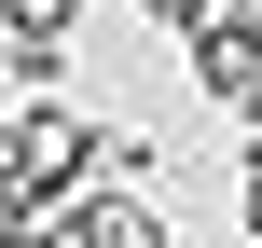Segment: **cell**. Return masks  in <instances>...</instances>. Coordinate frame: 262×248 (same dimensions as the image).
Returning <instances> with one entry per match:
<instances>
[{"instance_id": "4", "label": "cell", "mask_w": 262, "mask_h": 248, "mask_svg": "<svg viewBox=\"0 0 262 248\" xmlns=\"http://www.w3.org/2000/svg\"><path fill=\"white\" fill-rule=\"evenodd\" d=\"M55 235H69V248H180V235H166V207L124 193V179H83V207H69Z\"/></svg>"}, {"instance_id": "1", "label": "cell", "mask_w": 262, "mask_h": 248, "mask_svg": "<svg viewBox=\"0 0 262 248\" xmlns=\"http://www.w3.org/2000/svg\"><path fill=\"white\" fill-rule=\"evenodd\" d=\"M83 179H97V124H83L69 97H28V110H0V207H28V221H69V207H83Z\"/></svg>"}, {"instance_id": "6", "label": "cell", "mask_w": 262, "mask_h": 248, "mask_svg": "<svg viewBox=\"0 0 262 248\" xmlns=\"http://www.w3.org/2000/svg\"><path fill=\"white\" fill-rule=\"evenodd\" d=\"M124 14H152V28H166V41H193V28H207V14H221V0H124Z\"/></svg>"}, {"instance_id": "2", "label": "cell", "mask_w": 262, "mask_h": 248, "mask_svg": "<svg viewBox=\"0 0 262 248\" xmlns=\"http://www.w3.org/2000/svg\"><path fill=\"white\" fill-rule=\"evenodd\" d=\"M180 69H193V97L235 124V110H262V0H221L193 41H180Z\"/></svg>"}, {"instance_id": "5", "label": "cell", "mask_w": 262, "mask_h": 248, "mask_svg": "<svg viewBox=\"0 0 262 248\" xmlns=\"http://www.w3.org/2000/svg\"><path fill=\"white\" fill-rule=\"evenodd\" d=\"M97 179L152 193V179H166V138H152V124H97Z\"/></svg>"}, {"instance_id": "3", "label": "cell", "mask_w": 262, "mask_h": 248, "mask_svg": "<svg viewBox=\"0 0 262 248\" xmlns=\"http://www.w3.org/2000/svg\"><path fill=\"white\" fill-rule=\"evenodd\" d=\"M69 41H83V0H0V69H14V97H55Z\"/></svg>"}]
</instances>
